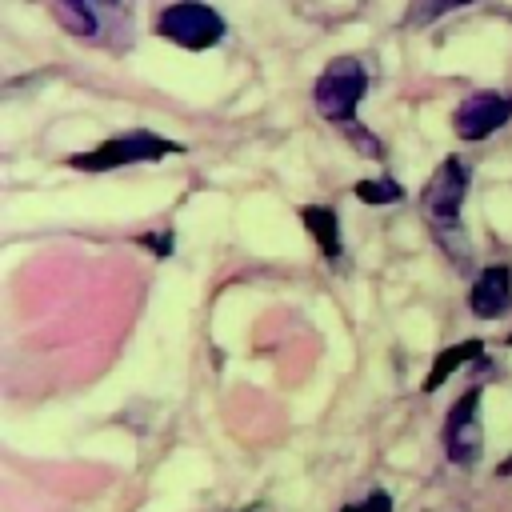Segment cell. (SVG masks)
Wrapping results in <instances>:
<instances>
[{"label":"cell","mask_w":512,"mask_h":512,"mask_svg":"<svg viewBox=\"0 0 512 512\" xmlns=\"http://www.w3.org/2000/svg\"><path fill=\"white\" fill-rule=\"evenodd\" d=\"M468 180H472V168L464 156H448L440 160V168L428 176L424 192H420V208H424V220L432 224L440 248L464 264L468 256V240H464V224H460V208H464V196H468Z\"/></svg>","instance_id":"1"},{"label":"cell","mask_w":512,"mask_h":512,"mask_svg":"<svg viewBox=\"0 0 512 512\" xmlns=\"http://www.w3.org/2000/svg\"><path fill=\"white\" fill-rule=\"evenodd\" d=\"M176 152H184V144H176L160 132H148V128H128V132L108 136L104 144H96L88 152H72L64 164L76 172H112L124 164H148V160H164Z\"/></svg>","instance_id":"2"},{"label":"cell","mask_w":512,"mask_h":512,"mask_svg":"<svg viewBox=\"0 0 512 512\" xmlns=\"http://www.w3.org/2000/svg\"><path fill=\"white\" fill-rule=\"evenodd\" d=\"M368 92V72L356 56H336L312 84V104L332 124H356V108Z\"/></svg>","instance_id":"3"},{"label":"cell","mask_w":512,"mask_h":512,"mask_svg":"<svg viewBox=\"0 0 512 512\" xmlns=\"http://www.w3.org/2000/svg\"><path fill=\"white\" fill-rule=\"evenodd\" d=\"M156 36H164V40H172L180 48L204 52V48L224 40V16L204 0H176V4L160 8Z\"/></svg>","instance_id":"4"},{"label":"cell","mask_w":512,"mask_h":512,"mask_svg":"<svg viewBox=\"0 0 512 512\" xmlns=\"http://www.w3.org/2000/svg\"><path fill=\"white\" fill-rule=\"evenodd\" d=\"M480 400H484V388L472 384L464 388L452 408L444 412V424H440V448L452 464L460 468H472L476 456L484 452V428H480Z\"/></svg>","instance_id":"5"},{"label":"cell","mask_w":512,"mask_h":512,"mask_svg":"<svg viewBox=\"0 0 512 512\" xmlns=\"http://www.w3.org/2000/svg\"><path fill=\"white\" fill-rule=\"evenodd\" d=\"M512 120V92H472L452 112V132L468 144L488 140L496 128Z\"/></svg>","instance_id":"6"},{"label":"cell","mask_w":512,"mask_h":512,"mask_svg":"<svg viewBox=\"0 0 512 512\" xmlns=\"http://www.w3.org/2000/svg\"><path fill=\"white\" fill-rule=\"evenodd\" d=\"M468 308L480 320H496L512 308V268L508 264H488L476 272L468 288Z\"/></svg>","instance_id":"7"},{"label":"cell","mask_w":512,"mask_h":512,"mask_svg":"<svg viewBox=\"0 0 512 512\" xmlns=\"http://www.w3.org/2000/svg\"><path fill=\"white\" fill-rule=\"evenodd\" d=\"M300 224L312 236V244L320 248L324 264L328 268H340V260H344V228H340L336 208H328V204H304L300 208Z\"/></svg>","instance_id":"8"},{"label":"cell","mask_w":512,"mask_h":512,"mask_svg":"<svg viewBox=\"0 0 512 512\" xmlns=\"http://www.w3.org/2000/svg\"><path fill=\"white\" fill-rule=\"evenodd\" d=\"M484 356V340H460V344H448V348H440L436 356H432V368H428V376H424V392H436L448 376H456L464 364H472V360H480Z\"/></svg>","instance_id":"9"},{"label":"cell","mask_w":512,"mask_h":512,"mask_svg":"<svg viewBox=\"0 0 512 512\" xmlns=\"http://www.w3.org/2000/svg\"><path fill=\"white\" fill-rule=\"evenodd\" d=\"M352 196H356L360 204H400L408 192H404L400 180L380 176V180H356V184H352Z\"/></svg>","instance_id":"10"},{"label":"cell","mask_w":512,"mask_h":512,"mask_svg":"<svg viewBox=\"0 0 512 512\" xmlns=\"http://www.w3.org/2000/svg\"><path fill=\"white\" fill-rule=\"evenodd\" d=\"M56 8H60V20H64L68 32H76V36L96 32V4L92 0H60Z\"/></svg>","instance_id":"11"},{"label":"cell","mask_w":512,"mask_h":512,"mask_svg":"<svg viewBox=\"0 0 512 512\" xmlns=\"http://www.w3.org/2000/svg\"><path fill=\"white\" fill-rule=\"evenodd\" d=\"M464 4H472V0H420L412 8V24H428V20H436V16L452 12V8H464Z\"/></svg>","instance_id":"12"},{"label":"cell","mask_w":512,"mask_h":512,"mask_svg":"<svg viewBox=\"0 0 512 512\" xmlns=\"http://www.w3.org/2000/svg\"><path fill=\"white\" fill-rule=\"evenodd\" d=\"M136 244L152 248L156 260H168L172 256V232H144V236H136Z\"/></svg>","instance_id":"13"},{"label":"cell","mask_w":512,"mask_h":512,"mask_svg":"<svg viewBox=\"0 0 512 512\" xmlns=\"http://www.w3.org/2000/svg\"><path fill=\"white\" fill-rule=\"evenodd\" d=\"M336 512H364V504H340Z\"/></svg>","instance_id":"14"},{"label":"cell","mask_w":512,"mask_h":512,"mask_svg":"<svg viewBox=\"0 0 512 512\" xmlns=\"http://www.w3.org/2000/svg\"><path fill=\"white\" fill-rule=\"evenodd\" d=\"M236 512H260V504H248V508H236Z\"/></svg>","instance_id":"15"},{"label":"cell","mask_w":512,"mask_h":512,"mask_svg":"<svg viewBox=\"0 0 512 512\" xmlns=\"http://www.w3.org/2000/svg\"><path fill=\"white\" fill-rule=\"evenodd\" d=\"M92 4H120V0H92Z\"/></svg>","instance_id":"16"},{"label":"cell","mask_w":512,"mask_h":512,"mask_svg":"<svg viewBox=\"0 0 512 512\" xmlns=\"http://www.w3.org/2000/svg\"><path fill=\"white\" fill-rule=\"evenodd\" d=\"M508 344H512V336H508Z\"/></svg>","instance_id":"17"}]
</instances>
